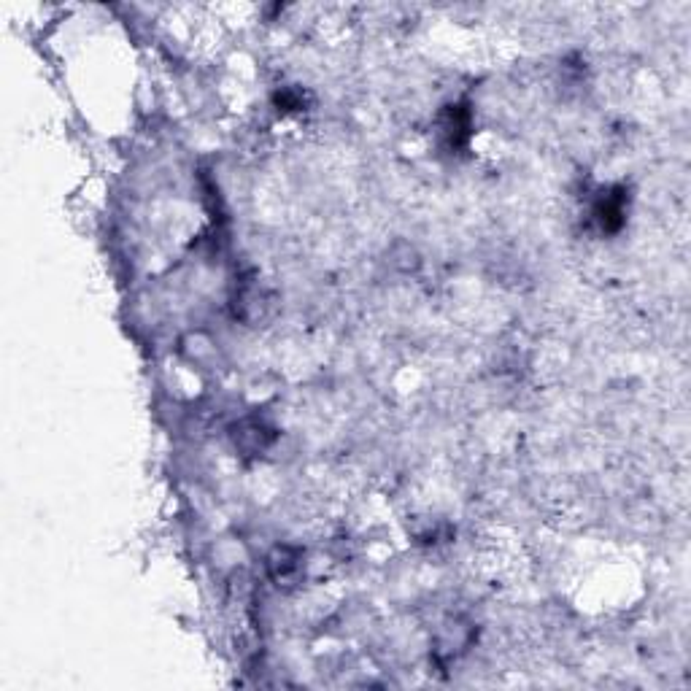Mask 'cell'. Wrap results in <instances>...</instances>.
Returning a JSON list of instances; mask_svg holds the SVG:
<instances>
[{
    "mask_svg": "<svg viewBox=\"0 0 691 691\" xmlns=\"http://www.w3.org/2000/svg\"><path fill=\"white\" fill-rule=\"evenodd\" d=\"M268 575L279 589H292L303 578V551L295 546H276L268 557Z\"/></svg>",
    "mask_w": 691,
    "mask_h": 691,
    "instance_id": "7a4b0ae2",
    "label": "cell"
},
{
    "mask_svg": "<svg viewBox=\"0 0 691 691\" xmlns=\"http://www.w3.org/2000/svg\"><path fill=\"white\" fill-rule=\"evenodd\" d=\"M440 133L451 149H462L470 141V111L465 106H449L440 119Z\"/></svg>",
    "mask_w": 691,
    "mask_h": 691,
    "instance_id": "277c9868",
    "label": "cell"
},
{
    "mask_svg": "<svg viewBox=\"0 0 691 691\" xmlns=\"http://www.w3.org/2000/svg\"><path fill=\"white\" fill-rule=\"evenodd\" d=\"M627 216V189L611 187L602 192L594 203V219L602 233H619Z\"/></svg>",
    "mask_w": 691,
    "mask_h": 691,
    "instance_id": "3957f363",
    "label": "cell"
},
{
    "mask_svg": "<svg viewBox=\"0 0 691 691\" xmlns=\"http://www.w3.org/2000/svg\"><path fill=\"white\" fill-rule=\"evenodd\" d=\"M273 440H276V430L260 416H246L233 427V443L243 457H260L262 451L270 449Z\"/></svg>",
    "mask_w": 691,
    "mask_h": 691,
    "instance_id": "6da1fadb",
    "label": "cell"
}]
</instances>
